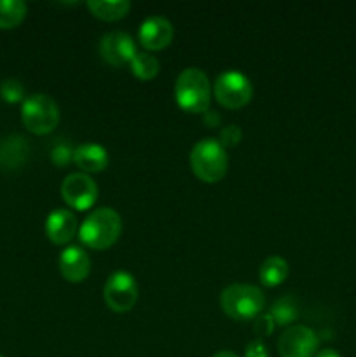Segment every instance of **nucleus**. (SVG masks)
I'll return each mask as SVG.
<instances>
[{
    "label": "nucleus",
    "instance_id": "nucleus-1",
    "mask_svg": "<svg viewBox=\"0 0 356 357\" xmlns=\"http://www.w3.org/2000/svg\"><path fill=\"white\" fill-rule=\"evenodd\" d=\"M122 232V218L115 209L98 208L86 216L79 229V239L91 250H107L114 246Z\"/></svg>",
    "mask_w": 356,
    "mask_h": 357
},
{
    "label": "nucleus",
    "instance_id": "nucleus-2",
    "mask_svg": "<svg viewBox=\"0 0 356 357\" xmlns=\"http://www.w3.org/2000/svg\"><path fill=\"white\" fill-rule=\"evenodd\" d=\"M175 100L181 110L188 114H205L209 110L212 86L201 68H185L175 82Z\"/></svg>",
    "mask_w": 356,
    "mask_h": 357
},
{
    "label": "nucleus",
    "instance_id": "nucleus-3",
    "mask_svg": "<svg viewBox=\"0 0 356 357\" xmlns=\"http://www.w3.org/2000/svg\"><path fill=\"white\" fill-rule=\"evenodd\" d=\"M191 169L205 183H216L229 169L225 149L215 138H202L191 150Z\"/></svg>",
    "mask_w": 356,
    "mask_h": 357
},
{
    "label": "nucleus",
    "instance_id": "nucleus-4",
    "mask_svg": "<svg viewBox=\"0 0 356 357\" xmlns=\"http://www.w3.org/2000/svg\"><path fill=\"white\" fill-rule=\"evenodd\" d=\"M265 305V296L253 284L227 286L220 295V307L234 321H250L260 316Z\"/></svg>",
    "mask_w": 356,
    "mask_h": 357
},
{
    "label": "nucleus",
    "instance_id": "nucleus-5",
    "mask_svg": "<svg viewBox=\"0 0 356 357\" xmlns=\"http://www.w3.org/2000/svg\"><path fill=\"white\" fill-rule=\"evenodd\" d=\"M21 121L34 135H49L59 122V107L47 94H31L21 105Z\"/></svg>",
    "mask_w": 356,
    "mask_h": 357
},
{
    "label": "nucleus",
    "instance_id": "nucleus-6",
    "mask_svg": "<svg viewBox=\"0 0 356 357\" xmlns=\"http://www.w3.org/2000/svg\"><path fill=\"white\" fill-rule=\"evenodd\" d=\"M213 94L222 107L236 110L250 103L253 87L250 79L237 70H227L215 79Z\"/></svg>",
    "mask_w": 356,
    "mask_h": 357
},
{
    "label": "nucleus",
    "instance_id": "nucleus-7",
    "mask_svg": "<svg viewBox=\"0 0 356 357\" xmlns=\"http://www.w3.org/2000/svg\"><path fill=\"white\" fill-rule=\"evenodd\" d=\"M105 303L114 312H129L138 302V284L129 272H114L103 286Z\"/></svg>",
    "mask_w": 356,
    "mask_h": 357
},
{
    "label": "nucleus",
    "instance_id": "nucleus-8",
    "mask_svg": "<svg viewBox=\"0 0 356 357\" xmlns=\"http://www.w3.org/2000/svg\"><path fill=\"white\" fill-rule=\"evenodd\" d=\"M318 338L316 331L309 326H290L283 331L278 340V352L281 357H314L318 354Z\"/></svg>",
    "mask_w": 356,
    "mask_h": 357
},
{
    "label": "nucleus",
    "instance_id": "nucleus-9",
    "mask_svg": "<svg viewBox=\"0 0 356 357\" xmlns=\"http://www.w3.org/2000/svg\"><path fill=\"white\" fill-rule=\"evenodd\" d=\"M61 197L70 208L86 211L98 199V185L86 173H72L63 180Z\"/></svg>",
    "mask_w": 356,
    "mask_h": 357
},
{
    "label": "nucleus",
    "instance_id": "nucleus-10",
    "mask_svg": "<svg viewBox=\"0 0 356 357\" xmlns=\"http://www.w3.org/2000/svg\"><path fill=\"white\" fill-rule=\"evenodd\" d=\"M136 52L135 38L126 31H108L100 40L101 59L115 68L129 65Z\"/></svg>",
    "mask_w": 356,
    "mask_h": 357
},
{
    "label": "nucleus",
    "instance_id": "nucleus-11",
    "mask_svg": "<svg viewBox=\"0 0 356 357\" xmlns=\"http://www.w3.org/2000/svg\"><path fill=\"white\" fill-rule=\"evenodd\" d=\"M173 24L164 16H149L143 20L138 30V40L149 51H161L173 40Z\"/></svg>",
    "mask_w": 356,
    "mask_h": 357
},
{
    "label": "nucleus",
    "instance_id": "nucleus-12",
    "mask_svg": "<svg viewBox=\"0 0 356 357\" xmlns=\"http://www.w3.org/2000/svg\"><path fill=\"white\" fill-rule=\"evenodd\" d=\"M77 232H79V222L70 209L58 208L49 213L47 220H45V234L52 244L63 246V244L70 243Z\"/></svg>",
    "mask_w": 356,
    "mask_h": 357
},
{
    "label": "nucleus",
    "instance_id": "nucleus-13",
    "mask_svg": "<svg viewBox=\"0 0 356 357\" xmlns=\"http://www.w3.org/2000/svg\"><path fill=\"white\" fill-rule=\"evenodd\" d=\"M59 272L68 282H82L91 272V257L80 246H68L59 255Z\"/></svg>",
    "mask_w": 356,
    "mask_h": 357
},
{
    "label": "nucleus",
    "instance_id": "nucleus-14",
    "mask_svg": "<svg viewBox=\"0 0 356 357\" xmlns=\"http://www.w3.org/2000/svg\"><path fill=\"white\" fill-rule=\"evenodd\" d=\"M73 162L84 173H101L107 169L110 157L105 146L98 143H84L73 152Z\"/></svg>",
    "mask_w": 356,
    "mask_h": 357
},
{
    "label": "nucleus",
    "instance_id": "nucleus-15",
    "mask_svg": "<svg viewBox=\"0 0 356 357\" xmlns=\"http://www.w3.org/2000/svg\"><path fill=\"white\" fill-rule=\"evenodd\" d=\"M30 153L27 138L23 136H7L0 142V166L6 169H17L23 166Z\"/></svg>",
    "mask_w": 356,
    "mask_h": 357
},
{
    "label": "nucleus",
    "instance_id": "nucleus-16",
    "mask_svg": "<svg viewBox=\"0 0 356 357\" xmlns=\"http://www.w3.org/2000/svg\"><path fill=\"white\" fill-rule=\"evenodd\" d=\"M288 272L290 267L285 258L269 257L262 261L260 268H258V279L267 288H274V286L285 282V279L288 278Z\"/></svg>",
    "mask_w": 356,
    "mask_h": 357
},
{
    "label": "nucleus",
    "instance_id": "nucleus-17",
    "mask_svg": "<svg viewBox=\"0 0 356 357\" xmlns=\"http://www.w3.org/2000/svg\"><path fill=\"white\" fill-rule=\"evenodd\" d=\"M87 9L93 16L103 21H117L129 13L131 2L129 0H89Z\"/></svg>",
    "mask_w": 356,
    "mask_h": 357
},
{
    "label": "nucleus",
    "instance_id": "nucleus-18",
    "mask_svg": "<svg viewBox=\"0 0 356 357\" xmlns=\"http://www.w3.org/2000/svg\"><path fill=\"white\" fill-rule=\"evenodd\" d=\"M269 314L274 319L276 326H288V324H292L299 317L297 300L290 295L281 296V298H278L272 303L271 309H269Z\"/></svg>",
    "mask_w": 356,
    "mask_h": 357
},
{
    "label": "nucleus",
    "instance_id": "nucleus-19",
    "mask_svg": "<svg viewBox=\"0 0 356 357\" xmlns=\"http://www.w3.org/2000/svg\"><path fill=\"white\" fill-rule=\"evenodd\" d=\"M27 16V3L23 0H0V28L10 30Z\"/></svg>",
    "mask_w": 356,
    "mask_h": 357
},
{
    "label": "nucleus",
    "instance_id": "nucleus-20",
    "mask_svg": "<svg viewBox=\"0 0 356 357\" xmlns=\"http://www.w3.org/2000/svg\"><path fill=\"white\" fill-rule=\"evenodd\" d=\"M129 68L135 77L140 80H150L159 73V61L150 52H136L135 58L129 63Z\"/></svg>",
    "mask_w": 356,
    "mask_h": 357
},
{
    "label": "nucleus",
    "instance_id": "nucleus-21",
    "mask_svg": "<svg viewBox=\"0 0 356 357\" xmlns=\"http://www.w3.org/2000/svg\"><path fill=\"white\" fill-rule=\"evenodd\" d=\"M73 152H75V149H73L72 143L66 142L65 138H56L54 143L51 145V150H49V153H51V160L58 167H63L68 162H72Z\"/></svg>",
    "mask_w": 356,
    "mask_h": 357
},
{
    "label": "nucleus",
    "instance_id": "nucleus-22",
    "mask_svg": "<svg viewBox=\"0 0 356 357\" xmlns=\"http://www.w3.org/2000/svg\"><path fill=\"white\" fill-rule=\"evenodd\" d=\"M0 96L7 103H20V101H24V86L17 79H6L0 84Z\"/></svg>",
    "mask_w": 356,
    "mask_h": 357
},
{
    "label": "nucleus",
    "instance_id": "nucleus-23",
    "mask_svg": "<svg viewBox=\"0 0 356 357\" xmlns=\"http://www.w3.org/2000/svg\"><path fill=\"white\" fill-rule=\"evenodd\" d=\"M241 138H243V131H241L239 126L229 124L225 126V128L220 129L218 142L223 149H225V146H236L237 143L241 142Z\"/></svg>",
    "mask_w": 356,
    "mask_h": 357
},
{
    "label": "nucleus",
    "instance_id": "nucleus-24",
    "mask_svg": "<svg viewBox=\"0 0 356 357\" xmlns=\"http://www.w3.org/2000/svg\"><path fill=\"white\" fill-rule=\"evenodd\" d=\"M274 328L276 323L269 312L260 314V316L255 317V331H257V335H265V337H269V335L274 331Z\"/></svg>",
    "mask_w": 356,
    "mask_h": 357
},
{
    "label": "nucleus",
    "instance_id": "nucleus-25",
    "mask_svg": "<svg viewBox=\"0 0 356 357\" xmlns=\"http://www.w3.org/2000/svg\"><path fill=\"white\" fill-rule=\"evenodd\" d=\"M244 357H269V351L262 340H251L244 349Z\"/></svg>",
    "mask_w": 356,
    "mask_h": 357
},
{
    "label": "nucleus",
    "instance_id": "nucleus-26",
    "mask_svg": "<svg viewBox=\"0 0 356 357\" xmlns=\"http://www.w3.org/2000/svg\"><path fill=\"white\" fill-rule=\"evenodd\" d=\"M205 122H206V126H209V128H216V126L220 124V122H222V117H220L218 114H216V112H213V110H208V112H205Z\"/></svg>",
    "mask_w": 356,
    "mask_h": 357
},
{
    "label": "nucleus",
    "instance_id": "nucleus-27",
    "mask_svg": "<svg viewBox=\"0 0 356 357\" xmlns=\"http://www.w3.org/2000/svg\"><path fill=\"white\" fill-rule=\"evenodd\" d=\"M314 357H341V356H339V352L334 351V349H323V351L318 352Z\"/></svg>",
    "mask_w": 356,
    "mask_h": 357
},
{
    "label": "nucleus",
    "instance_id": "nucleus-28",
    "mask_svg": "<svg viewBox=\"0 0 356 357\" xmlns=\"http://www.w3.org/2000/svg\"><path fill=\"white\" fill-rule=\"evenodd\" d=\"M213 357H239V356L234 354V352H230V351H220V352H216Z\"/></svg>",
    "mask_w": 356,
    "mask_h": 357
},
{
    "label": "nucleus",
    "instance_id": "nucleus-29",
    "mask_svg": "<svg viewBox=\"0 0 356 357\" xmlns=\"http://www.w3.org/2000/svg\"><path fill=\"white\" fill-rule=\"evenodd\" d=\"M0 357H3V356H2V354H0Z\"/></svg>",
    "mask_w": 356,
    "mask_h": 357
}]
</instances>
